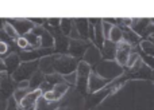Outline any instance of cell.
I'll return each instance as SVG.
<instances>
[{
	"mask_svg": "<svg viewBox=\"0 0 154 110\" xmlns=\"http://www.w3.org/2000/svg\"><path fill=\"white\" fill-rule=\"evenodd\" d=\"M37 110H57V105H56V102H49V101H46L45 98H43L42 102L38 101Z\"/></svg>",
	"mask_w": 154,
	"mask_h": 110,
	"instance_id": "obj_26",
	"label": "cell"
},
{
	"mask_svg": "<svg viewBox=\"0 0 154 110\" xmlns=\"http://www.w3.org/2000/svg\"><path fill=\"white\" fill-rule=\"evenodd\" d=\"M149 26H150V19H133V23H131L130 28L142 38V35H145Z\"/></svg>",
	"mask_w": 154,
	"mask_h": 110,
	"instance_id": "obj_15",
	"label": "cell"
},
{
	"mask_svg": "<svg viewBox=\"0 0 154 110\" xmlns=\"http://www.w3.org/2000/svg\"><path fill=\"white\" fill-rule=\"evenodd\" d=\"M42 90H32L30 91L20 102L18 103V110H37V105L39 98L42 97Z\"/></svg>",
	"mask_w": 154,
	"mask_h": 110,
	"instance_id": "obj_5",
	"label": "cell"
},
{
	"mask_svg": "<svg viewBox=\"0 0 154 110\" xmlns=\"http://www.w3.org/2000/svg\"><path fill=\"white\" fill-rule=\"evenodd\" d=\"M3 31H4V34L7 35L10 39H12V40H16V39L19 38L18 32L15 31V28H14V27L11 26L8 22H4V26H3Z\"/></svg>",
	"mask_w": 154,
	"mask_h": 110,
	"instance_id": "obj_24",
	"label": "cell"
},
{
	"mask_svg": "<svg viewBox=\"0 0 154 110\" xmlns=\"http://www.w3.org/2000/svg\"><path fill=\"white\" fill-rule=\"evenodd\" d=\"M116 46L115 43L109 42V40H106L104 42V46L101 48V55L106 60H112L115 59V55H116Z\"/></svg>",
	"mask_w": 154,
	"mask_h": 110,
	"instance_id": "obj_17",
	"label": "cell"
},
{
	"mask_svg": "<svg viewBox=\"0 0 154 110\" xmlns=\"http://www.w3.org/2000/svg\"><path fill=\"white\" fill-rule=\"evenodd\" d=\"M53 63H54V55H49V56L42 58V59H39V70L42 71L45 75L53 74L54 73Z\"/></svg>",
	"mask_w": 154,
	"mask_h": 110,
	"instance_id": "obj_16",
	"label": "cell"
},
{
	"mask_svg": "<svg viewBox=\"0 0 154 110\" xmlns=\"http://www.w3.org/2000/svg\"><path fill=\"white\" fill-rule=\"evenodd\" d=\"M141 48L143 50V53L146 55H150V56L154 58V43H152L150 40H142Z\"/></svg>",
	"mask_w": 154,
	"mask_h": 110,
	"instance_id": "obj_25",
	"label": "cell"
},
{
	"mask_svg": "<svg viewBox=\"0 0 154 110\" xmlns=\"http://www.w3.org/2000/svg\"><path fill=\"white\" fill-rule=\"evenodd\" d=\"M91 42L89 40H82V39H70V43H69V50H68V53H69L70 56L76 58V59H79V58L84 56V54L87 53L88 47H89Z\"/></svg>",
	"mask_w": 154,
	"mask_h": 110,
	"instance_id": "obj_6",
	"label": "cell"
},
{
	"mask_svg": "<svg viewBox=\"0 0 154 110\" xmlns=\"http://www.w3.org/2000/svg\"><path fill=\"white\" fill-rule=\"evenodd\" d=\"M64 79H65V82H66V83L76 85V82H77V74L76 73H72V74H69V75H65Z\"/></svg>",
	"mask_w": 154,
	"mask_h": 110,
	"instance_id": "obj_31",
	"label": "cell"
},
{
	"mask_svg": "<svg viewBox=\"0 0 154 110\" xmlns=\"http://www.w3.org/2000/svg\"><path fill=\"white\" fill-rule=\"evenodd\" d=\"M152 81H153V82H154V70H153V71H152Z\"/></svg>",
	"mask_w": 154,
	"mask_h": 110,
	"instance_id": "obj_35",
	"label": "cell"
},
{
	"mask_svg": "<svg viewBox=\"0 0 154 110\" xmlns=\"http://www.w3.org/2000/svg\"><path fill=\"white\" fill-rule=\"evenodd\" d=\"M39 68V60H32V62H23L20 63L16 71L11 75V78L19 83V82H24V81H30L31 77L34 75V73Z\"/></svg>",
	"mask_w": 154,
	"mask_h": 110,
	"instance_id": "obj_2",
	"label": "cell"
},
{
	"mask_svg": "<svg viewBox=\"0 0 154 110\" xmlns=\"http://www.w3.org/2000/svg\"><path fill=\"white\" fill-rule=\"evenodd\" d=\"M16 46H18L20 50H23V51H29L30 50V46H29V43H27V40H26V38L24 36H19L18 39H16Z\"/></svg>",
	"mask_w": 154,
	"mask_h": 110,
	"instance_id": "obj_30",
	"label": "cell"
},
{
	"mask_svg": "<svg viewBox=\"0 0 154 110\" xmlns=\"http://www.w3.org/2000/svg\"><path fill=\"white\" fill-rule=\"evenodd\" d=\"M139 56H141V59L143 60V63L150 68V70H154V58L153 56L146 55L145 53H141V54H139Z\"/></svg>",
	"mask_w": 154,
	"mask_h": 110,
	"instance_id": "obj_29",
	"label": "cell"
},
{
	"mask_svg": "<svg viewBox=\"0 0 154 110\" xmlns=\"http://www.w3.org/2000/svg\"><path fill=\"white\" fill-rule=\"evenodd\" d=\"M24 38H26L27 43H29V46H30V50H29V51L37 50V48H41V47H42L39 36H37V35L32 34V32H29V34H26V35H24Z\"/></svg>",
	"mask_w": 154,
	"mask_h": 110,
	"instance_id": "obj_21",
	"label": "cell"
},
{
	"mask_svg": "<svg viewBox=\"0 0 154 110\" xmlns=\"http://www.w3.org/2000/svg\"><path fill=\"white\" fill-rule=\"evenodd\" d=\"M131 46L128 45V43L126 42H120L119 45L116 46V55H115V62L118 63V65L120 66V67H123V66L127 65V60H128V56H130V54L133 53L131 51Z\"/></svg>",
	"mask_w": 154,
	"mask_h": 110,
	"instance_id": "obj_9",
	"label": "cell"
},
{
	"mask_svg": "<svg viewBox=\"0 0 154 110\" xmlns=\"http://www.w3.org/2000/svg\"><path fill=\"white\" fill-rule=\"evenodd\" d=\"M141 60V56H139V54L138 53H131L130 54V56H128V60H127V67L128 68H133L134 66L137 65V63Z\"/></svg>",
	"mask_w": 154,
	"mask_h": 110,
	"instance_id": "obj_28",
	"label": "cell"
},
{
	"mask_svg": "<svg viewBox=\"0 0 154 110\" xmlns=\"http://www.w3.org/2000/svg\"><path fill=\"white\" fill-rule=\"evenodd\" d=\"M11 26L15 28V31L18 32L19 36H24L26 34L31 32V30L34 28V24L30 19H12V20H7Z\"/></svg>",
	"mask_w": 154,
	"mask_h": 110,
	"instance_id": "obj_8",
	"label": "cell"
},
{
	"mask_svg": "<svg viewBox=\"0 0 154 110\" xmlns=\"http://www.w3.org/2000/svg\"><path fill=\"white\" fill-rule=\"evenodd\" d=\"M29 90H30V89H19V87H18V89L14 91V95H12V98L15 100V102H16V103L20 102V101L23 100V98L30 93Z\"/></svg>",
	"mask_w": 154,
	"mask_h": 110,
	"instance_id": "obj_27",
	"label": "cell"
},
{
	"mask_svg": "<svg viewBox=\"0 0 154 110\" xmlns=\"http://www.w3.org/2000/svg\"><path fill=\"white\" fill-rule=\"evenodd\" d=\"M31 32L32 34H35L37 36H39L42 48H53L54 38L51 36V34L43 26H34V28L31 30Z\"/></svg>",
	"mask_w": 154,
	"mask_h": 110,
	"instance_id": "obj_7",
	"label": "cell"
},
{
	"mask_svg": "<svg viewBox=\"0 0 154 110\" xmlns=\"http://www.w3.org/2000/svg\"><path fill=\"white\" fill-rule=\"evenodd\" d=\"M73 26H75V23H73L72 19H61L60 30H61V32L65 35V36L69 38V34H70V31H72Z\"/></svg>",
	"mask_w": 154,
	"mask_h": 110,
	"instance_id": "obj_23",
	"label": "cell"
},
{
	"mask_svg": "<svg viewBox=\"0 0 154 110\" xmlns=\"http://www.w3.org/2000/svg\"><path fill=\"white\" fill-rule=\"evenodd\" d=\"M7 51H8V45L5 42H2V40H0V55L7 54Z\"/></svg>",
	"mask_w": 154,
	"mask_h": 110,
	"instance_id": "obj_33",
	"label": "cell"
},
{
	"mask_svg": "<svg viewBox=\"0 0 154 110\" xmlns=\"http://www.w3.org/2000/svg\"><path fill=\"white\" fill-rule=\"evenodd\" d=\"M122 71V67L114 60H103V62H99L96 66V74L108 81H112L116 77H119Z\"/></svg>",
	"mask_w": 154,
	"mask_h": 110,
	"instance_id": "obj_3",
	"label": "cell"
},
{
	"mask_svg": "<svg viewBox=\"0 0 154 110\" xmlns=\"http://www.w3.org/2000/svg\"><path fill=\"white\" fill-rule=\"evenodd\" d=\"M5 73V65H4V60L0 58V74Z\"/></svg>",
	"mask_w": 154,
	"mask_h": 110,
	"instance_id": "obj_34",
	"label": "cell"
},
{
	"mask_svg": "<svg viewBox=\"0 0 154 110\" xmlns=\"http://www.w3.org/2000/svg\"><path fill=\"white\" fill-rule=\"evenodd\" d=\"M150 42H152V43H154V39H150Z\"/></svg>",
	"mask_w": 154,
	"mask_h": 110,
	"instance_id": "obj_36",
	"label": "cell"
},
{
	"mask_svg": "<svg viewBox=\"0 0 154 110\" xmlns=\"http://www.w3.org/2000/svg\"><path fill=\"white\" fill-rule=\"evenodd\" d=\"M7 110H18V105H16L15 100H14L12 97L10 98V101H8V106H7Z\"/></svg>",
	"mask_w": 154,
	"mask_h": 110,
	"instance_id": "obj_32",
	"label": "cell"
},
{
	"mask_svg": "<svg viewBox=\"0 0 154 110\" xmlns=\"http://www.w3.org/2000/svg\"><path fill=\"white\" fill-rule=\"evenodd\" d=\"M20 58H19V54L14 53L11 55H8L7 58L4 59V65H5V73L8 75H12L16 71V68L20 66Z\"/></svg>",
	"mask_w": 154,
	"mask_h": 110,
	"instance_id": "obj_12",
	"label": "cell"
},
{
	"mask_svg": "<svg viewBox=\"0 0 154 110\" xmlns=\"http://www.w3.org/2000/svg\"><path fill=\"white\" fill-rule=\"evenodd\" d=\"M45 82H46V83L50 85L51 87H54L56 85L65 82V79H64V77L60 75V74L53 73V74H49V75H45Z\"/></svg>",
	"mask_w": 154,
	"mask_h": 110,
	"instance_id": "obj_22",
	"label": "cell"
},
{
	"mask_svg": "<svg viewBox=\"0 0 154 110\" xmlns=\"http://www.w3.org/2000/svg\"><path fill=\"white\" fill-rule=\"evenodd\" d=\"M109 42L115 43V45H119L120 42H123V31L119 26H112L111 31H109V35H108V39Z\"/></svg>",
	"mask_w": 154,
	"mask_h": 110,
	"instance_id": "obj_19",
	"label": "cell"
},
{
	"mask_svg": "<svg viewBox=\"0 0 154 110\" xmlns=\"http://www.w3.org/2000/svg\"><path fill=\"white\" fill-rule=\"evenodd\" d=\"M120 28L123 31V42L128 43L131 47H134L137 45H141V42H142L141 36L138 34H135L130 27H120Z\"/></svg>",
	"mask_w": 154,
	"mask_h": 110,
	"instance_id": "obj_14",
	"label": "cell"
},
{
	"mask_svg": "<svg viewBox=\"0 0 154 110\" xmlns=\"http://www.w3.org/2000/svg\"><path fill=\"white\" fill-rule=\"evenodd\" d=\"M75 27L82 40H89V22L88 19H75Z\"/></svg>",
	"mask_w": 154,
	"mask_h": 110,
	"instance_id": "obj_13",
	"label": "cell"
},
{
	"mask_svg": "<svg viewBox=\"0 0 154 110\" xmlns=\"http://www.w3.org/2000/svg\"><path fill=\"white\" fill-rule=\"evenodd\" d=\"M91 73H92L91 71V66L87 62H84V60H80L76 70V74H77L76 86H77V90L81 94H87L88 93V79H89Z\"/></svg>",
	"mask_w": 154,
	"mask_h": 110,
	"instance_id": "obj_4",
	"label": "cell"
},
{
	"mask_svg": "<svg viewBox=\"0 0 154 110\" xmlns=\"http://www.w3.org/2000/svg\"><path fill=\"white\" fill-rule=\"evenodd\" d=\"M101 59V53L93 43H91L88 47L87 53L84 54V62H87L88 65H97Z\"/></svg>",
	"mask_w": 154,
	"mask_h": 110,
	"instance_id": "obj_11",
	"label": "cell"
},
{
	"mask_svg": "<svg viewBox=\"0 0 154 110\" xmlns=\"http://www.w3.org/2000/svg\"><path fill=\"white\" fill-rule=\"evenodd\" d=\"M43 82H45V74L41 70H37L34 73V75L31 77V79L29 81V89H31V91L32 90H38L42 86Z\"/></svg>",
	"mask_w": 154,
	"mask_h": 110,
	"instance_id": "obj_18",
	"label": "cell"
},
{
	"mask_svg": "<svg viewBox=\"0 0 154 110\" xmlns=\"http://www.w3.org/2000/svg\"><path fill=\"white\" fill-rule=\"evenodd\" d=\"M69 86H70L69 83H66V82H62V83L56 85V86L51 89V91H53L56 101H60L65 94H66V91L69 90Z\"/></svg>",
	"mask_w": 154,
	"mask_h": 110,
	"instance_id": "obj_20",
	"label": "cell"
},
{
	"mask_svg": "<svg viewBox=\"0 0 154 110\" xmlns=\"http://www.w3.org/2000/svg\"><path fill=\"white\" fill-rule=\"evenodd\" d=\"M80 60L76 59V58L70 56V55H54V63H53V68L54 73L60 74V75L65 77L69 75L72 73H76L77 70V65H79Z\"/></svg>",
	"mask_w": 154,
	"mask_h": 110,
	"instance_id": "obj_1",
	"label": "cell"
},
{
	"mask_svg": "<svg viewBox=\"0 0 154 110\" xmlns=\"http://www.w3.org/2000/svg\"><path fill=\"white\" fill-rule=\"evenodd\" d=\"M109 82H111V81L101 78V77L97 75L96 73H91L89 79H88V91L92 93V94H93V93L100 91V90H103L104 87L109 83Z\"/></svg>",
	"mask_w": 154,
	"mask_h": 110,
	"instance_id": "obj_10",
	"label": "cell"
}]
</instances>
